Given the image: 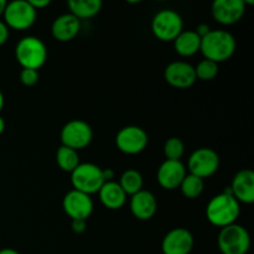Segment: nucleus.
Listing matches in <instances>:
<instances>
[{
    "label": "nucleus",
    "instance_id": "f257e3e1",
    "mask_svg": "<svg viewBox=\"0 0 254 254\" xmlns=\"http://www.w3.org/2000/svg\"><path fill=\"white\" fill-rule=\"evenodd\" d=\"M227 189L228 190L211 198L206 207L207 220L216 227L223 228L233 225L240 216V202L233 197L231 189Z\"/></svg>",
    "mask_w": 254,
    "mask_h": 254
},
{
    "label": "nucleus",
    "instance_id": "f03ea898",
    "mask_svg": "<svg viewBox=\"0 0 254 254\" xmlns=\"http://www.w3.org/2000/svg\"><path fill=\"white\" fill-rule=\"evenodd\" d=\"M200 51L205 56V60L218 64L233 56L236 51V39L225 30H211L201 39Z\"/></svg>",
    "mask_w": 254,
    "mask_h": 254
},
{
    "label": "nucleus",
    "instance_id": "7ed1b4c3",
    "mask_svg": "<svg viewBox=\"0 0 254 254\" xmlns=\"http://www.w3.org/2000/svg\"><path fill=\"white\" fill-rule=\"evenodd\" d=\"M15 56L22 68L39 69L47 60V47L39 37H22L15 47Z\"/></svg>",
    "mask_w": 254,
    "mask_h": 254
},
{
    "label": "nucleus",
    "instance_id": "20e7f679",
    "mask_svg": "<svg viewBox=\"0 0 254 254\" xmlns=\"http://www.w3.org/2000/svg\"><path fill=\"white\" fill-rule=\"evenodd\" d=\"M71 183L73 190L81 191L86 195L91 196L97 193L103 184L106 183L103 176V170L96 164L86 163L79 164L71 173Z\"/></svg>",
    "mask_w": 254,
    "mask_h": 254
},
{
    "label": "nucleus",
    "instance_id": "39448f33",
    "mask_svg": "<svg viewBox=\"0 0 254 254\" xmlns=\"http://www.w3.org/2000/svg\"><path fill=\"white\" fill-rule=\"evenodd\" d=\"M217 242L222 254H247L251 248V236L243 226L233 223L221 228Z\"/></svg>",
    "mask_w": 254,
    "mask_h": 254
},
{
    "label": "nucleus",
    "instance_id": "423d86ee",
    "mask_svg": "<svg viewBox=\"0 0 254 254\" xmlns=\"http://www.w3.org/2000/svg\"><path fill=\"white\" fill-rule=\"evenodd\" d=\"M7 27L14 30H26L36 21V10L26 0H15L6 2V7L2 14Z\"/></svg>",
    "mask_w": 254,
    "mask_h": 254
},
{
    "label": "nucleus",
    "instance_id": "0eeeda50",
    "mask_svg": "<svg viewBox=\"0 0 254 254\" xmlns=\"http://www.w3.org/2000/svg\"><path fill=\"white\" fill-rule=\"evenodd\" d=\"M151 31L161 41H174L184 31V22L175 10H161L151 21Z\"/></svg>",
    "mask_w": 254,
    "mask_h": 254
},
{
    "label": "nucleus",
    "instance_id": "6e6552de",
    "mask_svg": "<svg viewBox=\"0 0 254 254\" xmlns=\"http://www.w3.org/2000/svg\"><path fill=\"white\" fill-rule=\"evenodd\" d=\"M92 138H93V131L89 124L79 119L66 123L61 130L62 145L76 151L88 146Z\"/></svg>",
    "mask_w": 254,
    "mask_h": 254
},
{
    "label": "nucleus",
    "instance_id": "1a4fd4ad",
    "mask_svg": "<svg viewBox=\"0 0 254 254\" xmlns=\"http://www.w3.org/2000/svg\"><path fill=\"white\" fill-rule=\"evenodd\" d=\"M220 166V158L217 153L210 148H200L191 154L189 159L188 168L191 175L200 179H206L212 176Z\"/></svg>",
    "mask_w": 254,
    "mask_h": 254
},
{
    "label": "nucleus",
    "instance_id": "9d476101",
    "mask_svg": "<svg viewBox=\"0 0 254 254\" xmlns=\"http://www.w3.org/2000/svg\"><path fill=\"white\" fill-rule=\"evenodd\" d=\"M148 134L144 129L136 126L122 128L116 136V144L119 150L128 155H136L145 150L148 145Z\"/></svg>",
    "mask_w": 254,
    "mask_h": 254
},
{
    "label": "nucleus",
    "instance_id": "9b49d317",
    "mask_svg": "<svg viewBox=\"0 0 254 254\" xmlns=\"http://www.w3.org/2000/svg\"><path fill=\"white\" fill-rule=\"evenodd\" d=\"M62 207L72 221H87V218L93 212V201L89 195H86L81 191L72 190L64 195Z\"/></svg>",
    "mask_w": 254,
    "mask_h": 254
},
{
    "label": "nucleus",
    "instance_id": "f8f14e48",
    "mask_svg": "<svg viewBox=\"0 0 254 254\" xmlns=\"http://www.w3.org/2000/svg\"><path fill=\"white\" fill-rule=\"evenodd\" d=\"M164 76H165V81L170 86L180 89L190 88L197 81L195 67L188 62L183 61L171 62L165 68Z\"/></svg>",
    "mask_w": 254,
    "mask_h": 254
},
{
    "label": "nucleus",
    "instance_id": "ddd939ff",
    "mask_svg": "<svg viewBox=\"0 0 254 254\" xmlns=\"http://www.w3.org/2000/svg\"><path fill=\"white\" fill-rule=\"evenodd\" d=\"M195 240L186 228H174L164 237L161 251L164 254H190Z\"/></svg>",
    "mask_w": 254,
    "mask_h": 254
},
{
    "label": "nucleus",
    "instance_id": "4468645a",
    "mask_svg": "<svg viewBox=\"0 0 254 254\" xmlns=\"http://www.w3.org/2000/svg\"><path fill=\"white\" fill-rule=\"evenodd\" d=\"M213 19L222 25H233L240 21L246 12L243 0H216L212 4Z\"/></svg>",
    "mask_w": 254,
    "mask_h": 254
},
{
    "label": "nucleus",
    "instance_id": "2eb2a0df",
    "mask_svg": "<svg viewBox=\"0 0 254 254\" xmlns=\"http://www.w3.org/2000/svg\"><path fill=\"white\" fill-rule=\"evenodd\" d=\"M186 175V168L181 160H165L158 170V183L163 189L174 190L180 188Z\"/></svg>",
    "mask_w": 254,
    "mask_h": 254
},
{
    "label": "nucleus",
    "instance_id": "dca6fc26",
    "mask_svg": "<svg viewBox=\"0 0 254 254\" xmlns=\"http://www.w3.org/2000/svg\"><path fill=\"white\" fill-rule=\"evenodd\" d=\"M233 197L238 202L253 203L254 202V173L250 169H243L233 176L232 184L230 186Z\"/></svg>",
    "mask_w": 254,
    "mask_h": 254
},
{
    "label": "nucleus",
    "instance_id": "f3484780",
    "mask_svg": "<svg viewBox=\"0 0 254 254\" xmlns=\"http://www.w3.org/2000/svg\"><path fill=\"white\" fill-rule=\"evenodd\" d=\"M158 210L156 198L150 191L141 190L138 193L131 196L130 211L134 217L140 221H148L154 217Z\"/></svg>",
    "mask_w": 254,
    "mask_h": 254
},
{
    "label": "nucleus",
    "instance_id": "a211bd4d",
    "mask_svg": "<svg viewBox=\"0 0 254 254\" xmlns=\"http://www.w3.org/2000/svg\"><path fill=\"white\" fill-rule=\"evenodd\" d=\"M81 31V21L72 14H64L56 17L52 22V36L60 42H68L73 40Z\"/></svg>",
    "mask_w": 254,
    "mask_h": 254
},
{
    "label": "nucleus",
    "instance_id": "6ab92c4d",
    "mask_svg": "<svg viewBox=\"0 0 254 254\" xmlns=\"http://www.w3.org/2000/svg\"><path fill=\"white\" fill-rule=\"evenodd\" d=\"M99 200L102 205L106 206L109 210H119L124 206L127 200V195L118 183L107 181L103 184L101 190L98 191Z\"/></svg>",
    "mask_w": 254,
    "mask_h": 254
},
{
    "label": "nucleus",
    "instance_id": "aec40b11",
    "mask_svg": "<svg viewBox=\"0 0 254 254\" xmlns=\"http://www.w3.org/2000/svg\"><path fill=\"white\" fill-rule=\"evenodd\" d=\"M174 44H175L176 52L180 56L190 57L200 51L201 37L196 34V31L186 30L174 40Z\"/></svg>",
    "mask_w": 254,
    "mask_h": 254
},
{
    "label": "nucleus",
    "instance_id": "412c9836",
    "mask_svg": "<svg viewBox=\"0 0 254 254\" xmlns=\"http://www.w3.org/2000/svg\"><path fill=\"white\" fill-rule=\"evenodd\" d=\"M69 14L81 21V19H91L102 9L101 0H69Z\"/></svg>",
    "mask_w": 254,
    "mask_h": 254
},
{
    "label": "nucleus",
    "instance_id": "4be33fe9",
    "mask_svg": "<svg viewBox=\"0 0 254 254\" xmlns=\"http://www.w3.org/2000/svg\"><path fill=\"white\" fill-rule=\"evenodd\" d=\"M119 185L123 189L126 195H135L139 191L143 190V176L139 171L134 170V169H129V170L124 171L121 176V181Z\"/></svg>",
    "mask_w": 254,
    "mask_h": 254
},
{
    "label": "nucleus",
    "instance_id": "5701e85b",
    "mask_svg": "<svg viewBox=\"0 0 254 254\" xmlns=\"http://www.w3.org/2000/svg\"><path fill=\"white\" fill-rule=\"evenodd\" d=\"M56 161L60 169L66 173H72L79 165L78 153L73 149L61 145L56 153Z\"/></svg>",
    "mask_w": 254,
    "mask_h": 254
},
{
    "label": "nucleus",
    "instance_id": "b1692460",
    "mask_svg": "<svg viewBox=\"0 0 254 254\" xmlns=\"http://www.w3.org/2000/svg\"><path fill=\"white\" fill-rule=\"evenodd\" d=\"M203 189H205V183H203L202 179L191 175V174L185 176V179H184L180 185V190L183 195L185 197L190 198V200H193V198H197L198 196H201V193L203 192Z\"/></svg>",
    "mask_w": 254,
    "mask_h": 254
},
{
    "label": "nucleus",
    "instance_id": "393cba45",
    "mask_svg": "<svg viewBox=\"0 0 254 254\" xmlns=\"http://www.w3.org/2000/svg\"><path fill=\"white\" fill-rule=\"evenodd\" d=\"M184 153H185V145L181 139L174 136V138H169L166 140L165 145H164V154L166 156V160L179 161L183 158Z\"/></svg>",
    "mask_w": 254,
    "mask_h": 254
},
{
    "label": "nucleus",
    "instance_id": "a878e982",
    "mask_svg": "<svg viewBox=\"0 0 254 254\" xmlns=\"http://www.w3.org/2000/svg\"><path fill=\"white\" fill-rule=\"evenodd\" d=\"M196 78L202 81H212L218 74V64L210 60H203L195 67Z\"/></svg>",
    "mask_w": 254,
    "mask_h": 254
},
{
    "label": "nucleus",
    "instance_id": "bb28decb",
    "mask_svg": "<svg viewBox=\"0 0 254 254\" xmlns=\"http://www.w3.org/2000/svg\"><path fill=\"white\" fill-rule=\"evenodd\" d=\"M20 81L26 87L35 86L39 81V72L36 69L22 68V71L20 72Z\"/></svg>",
    "mask_w": 254,
    "mask_h": 254
},
{
    "label": "nucleus",
    "instance_id": "cd10ccee",
    "mask_svg": "<svg viewBox=\"0 0 254 254\" xmlns=\"http://www.w3.org/2000/svg\"><path fill=\"white\" fill-rule=\"evenodd\" d=\"M72 231L76 233H83L87 228V222L83 220H73L71 223Z\"/></svg>",
    "mask_w": 254,
    "mask_h": 254
},
{
    "label": "nucleus",
    "instance_id": "c85d7f7f",
    "mask_svg": "<svg viewBox=\"0 0 254 254\" xmlns=\"http://www.w3.org/2000/svg\"><path fill=\"white\" fill-rule=\"evenodd\" d=\"M7 39H9V27L6 26L4 21L0 20V46L4 45L7 41Z\"/></svg>",
    "mask_w": 254,
    "mask_h": 254
},
{
    "label": "nucleus",
    "instance_id": "c756f323",
    "mask_svg": "<svg viewBox=\"0 0 254 254\" xmlns=\"http://www.w3.org/2000/svg\"><path fill=\"white\" fill-rule=\"evenodd\" d=\"M30 4H31V6L34 7L35 10H39V9H44V7L49 6L50 5V0H30Z\"/></svg>",
    "mask_w": 254,
    "mask_h": 254
},
{
    "label": "nucleus",
    "instance_id": "7c9ffc66",
    "mask_svg": "<svg viewBox=\"0 0 254 254\" xmlns=\"http://www.w3.org/2000/svg\"><path fill=\"white\" fill-rule=\"evenodd\" d=\"M210 31L211 30H210V27H208V25H200V26L197 27V31H196V34H197L198 36L202 39V37L206 36V35H207Z\"/></svg>",
    "mask_w": 254,
    "mask_h": 254
},
{
    "label": "nucleus",
    "instance_id": "2f4dec72",
    "mask_svg": "<svg viewBox=\"0 0 254 254\" xmlns=\"http://www.w3.org/2000/svg\"><path fill=\"white\" fill-rule=\"evenodd\" d=\"M0 254H20L19 252H16L12 248H4V250H0Z\"/></svg>",
    "mask_w": 254,
    "mask_h": 254
},
{
    "label": "nucleus",
    "instance_id": "473e14b6",
    "mask_svg": "<svg viewBox=\"0 0 254 254\" xmlns=\"http://www.w3.org/2000/svg\"><path fill=\"white\" fill-rule=\"evenodd\" d=\"M5 7H6V1H5V0H0V16L4 14Z\"/></svg>",
    "mask_w": 254,
    "mask_h": 254
},
{
    "label": "nucleus",
    "instance_id": "72a5a7b5",
    "mask_svg": "<svg viewBox=\"0 0 254 254\" xmlns=\"http://www.w3.org/2000/svg\"><path fill=\"white\" fill-rule=\"evenodd\" d=\"M4 129H5V122H4V119H2V117L0 116V134L4 131Z\"/></svg>",
    "mask_w": 254,
    "mask_h": 254
},
{
    "label": "nucleus",
    "instance_id": "f704fd0d",
    "mask_svg": "<svg viewBox=\"0 0 254 254\" xmlns=\"http://www.w3.org/2000/svg\"><path fill=\"white\" fill-rule=\"evenodd\" d=\"M2 107H4V96H2L1 91H0V112H1Z\"/></svg>",
    "mask_w": 254,
    "mask_h": 254
}]
</instances>
